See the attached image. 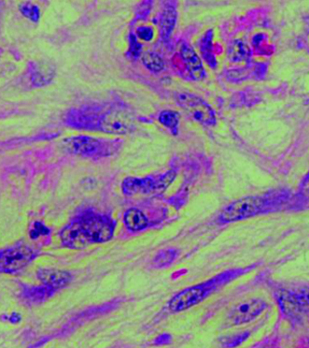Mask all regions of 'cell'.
Here are the masks:
<instances>
[{"label":"cell","instance_id":"cell-1","mask_svg":"<svg viewBox=\"0 0 309 348\" xmlns=\"http://www.w3.org/2000/svg\"><path fill=\"white\" fill-rule=\"evenodd\" d=\"M114 230L115 223L110 217L86 211L61 230V243L70 249H83L111 241Z\"/></svg>","mask_w":309,"mask_h":348},{"label":"cell","instance_id":"cell-2","mask_svg":"<svg viewBox=\"0 0 309 348\" xmlns=\"http://www.w3.org/2000/svg\"><path fill=\"white\" fill-rule=\"evenodd\" d=\"M272 200L273 198L270 196H253L235 200L222 212L219 219L224 223H231L255 217L272 207Z\"/></svg>","mask_w":309,"mask_h":348},{"label":"cell","instance_id":"cell-3","mask_svg":"<svg viewBox=\"0 0 309 348\" xmlns=\"http://www.w3.org/2000/svg\"><path fill=\"white\" fill-rule=\"evenodd\" d=\"M96 129L112 135H126L135 130L136 120L129 110L112 107L102 113L96 123Z\"/></svg>","mask_w":309,"mask_h":348},{"label":"cell","instance_id":"cell-4","mask_svg":"<svg viewBox=\"0 0 309 348\" xmlns=\"http://www.w3.org/2000/svg\"><path fill=\"white\" fill-rule=\"evenodd\" d=\"M176 102L198 123L207 127L216 124L214 110L202 97L192 93H179Z\"/></svg>","mask_w":309,"mask_h":348},{"label":"cell","instance_id":"cell-5","mask_svg":"<svg viewBox=\"0 0 309 348\" xmlns=\"http://www.w3.org/2000/svg\"><path fill=\"white\" fill-rule=\"evenodd\" d=\"M176 178V173L169 171L162 176L152 178H135L127 177L122 182V191L125 195L133 196L136 194H150L162 193L164 191Z\"/></svg>","mask_w":309,"mask_h":348},{"label":"cell","instance_id":"cell-6","mask_svg":"<svg viewBox=\"0 0 309 348\" xmlns=\"http://www.w3.org/2000/svg\"><path fill=\"white\" fill-rule=\"evenodd\" d=\"M36 258V252L27 245H14L0 251V273H14L24 269Z\"/></svg>","mask_w":309,"mask_h":348},{"label":"cell","instance_id":"cell-7","mask_svg":"<svg viewBox=\"0 0 309 348\" xmlns=\"http://www.w3.org/2000/svg\"><path fill=\"white\" fill-rule=\"evenodd\" d=\"M71 151L82 157H103L110 156L112 149L116 145H112L113 141L89 137L85 135L75 136L66 140Z\"/></svg>","mask_w":309,"mask_h":348},{"label":"cell","instance_id":"cell-8","mask_svg":"<svg viewBox=\"0 0 309 348\" xmlns=\"http://www.w3.org/2000/svg\"><path fill=\"white\" fill-rule=\"evenodd\" d=\"M267 304L260 300H249L235 305L228 314L227 322L230 325H241L255 319L267 308Z\"/></svg>","mask_w":309,"mask_h":348},{"label":"cell","instance_id":"cell-9","mask_svg":"<svg viewBox=\"0 0 309 348\" xmlns=\"http://www.w3.org/2000/svg\"><path fill=\"white\" fill-rule=\"evenodd\" d=\"M206 288L204 285L189 287L173 297L168 307L173 313H180L200 304L206 297Z\"/></svg>","mask_w":309,"mask_h":348},{"label":"cell","instance_id":"cell-10","mask_svg":"<svg viewBox=\"0 0 309 348\" xmlns=\"http://www.w3.org/2000/svg\"><path fill=\"white\" fill-rule=\"evenodd\" d=\"M38 278L42 283L43 286L56 291L67 287L71 282L72 276L66 270L40 269L38 271Z\"/></svg>","mask_w":309,"mask_h":348},{"label":"cell","instance_id":"cell-11","mask_svg":"<svg viewBox=\"0 0 309 348\" xmlns=\"http://www.w3.org/2000/svg\"><path fill=\"white\" fill-rule=\"evenodd\" d=\"M180 54L182 61L185 63L192 78L201 80L206 75L204 67L200 57L195 51L186 44H182L180 47Z\"/></svg>","mask_w":309,"mask_h":348},{"label":"cell","instance_id":"cell-12","mask_svg":"<svg viewBox=\"0 0 309 348\" xmlns=\"http://www.w3.org/2000/svg\"><path fill=\"white\" fill-rule=\"evenodd\" d=\"M124 225L131 231H140L148 226V219L145 215L137 208L127 210L124 214Z\"/></svg>","mask_w":309,"mask_h":348},{"label":"cell","instance_id":"cell-13","mask_svg":"<svg viewBox=\"0 0 309 348\" xmlns=\"http://www.w3.org/2000/svg\"><path fill=\"white\" fill-rule=\"evenodd\" d=\"M54 69L51 65L48 64H40L36 65L34 70L31 73V81L34 86L43 87L48 85L54 76Z\"/></svg>","mask_w":309,"mask_h":348},{"label":"cell","instance_id":"cell-14","mask_svg":"<svg viewBox=\"0 0 309 348\" xmlns=\"http://www.w3.org/2000/svg\"><path fill=\"white\" fill-rule=\"evenodd\" d=\"M177 19V11L174 6H168L163 10L161 19V30L162 36L164 39L169 38L176 24Z\"/></svg>","mask_w":309,"mask_h":348},{"label":"cell","instance_id":"cell-15","mask_svg":"<svg viewBox=\"0 0 309 348\" xmlns=\"http://www.w3.org/2000/svg\"><path fill=\"white\" fill-rule=\"evenodd\" d=\"M53 291L51 288L45 287H27L24 291V296L27 301L32 303H40L44 300L52 296Z\"/></svg>","mask_w":309,"mask_h":348},{"label":"cell","instance_id":"cell-16","mask_svg":"<svg viewBox=\"0 0 309 348\" xmlns=\"http://www.w3.org/2000/svg\"><path fill=\"white\" fill-rule=\"evenodd\" d=\"M212 38H213L212 30H208L201 41L200 48H201V52H202V55L205 58V60L208 63V65L211 68L214 69L217 67V61H216V58L213 55Z\"/></svg>","mask_w":309,"mask_h":348},{"label":"cell","instance_id":"cell-17","mask_svg":"<svg viewBox=\"0 0 309 348\" xmlns=\"http://www.w3.org/2000/svg\"><path fill=\"white\" fill-rule=\"evenodd\" d=\"M228 57L233 62L246 60L249 57V49L243 42L236 40L230 44L228 50Z\"/></svg>","mask_w":309,"mask_h":348},{"label":"cell","instance_id":"cell-18","mask_svg":"<svg viewBox=\"0 0 309 348\" xmlns=\"http://www.w3.org/2000/svg\"><path fill=\"white\" fill-rule=\"evenodd\" d=\"M159 122L166 129L171 131L174 135L178 134V128L180 124V114L171 110H164L159 114Z\"/></svg>","mask_w":309,"mask_h":348},{"label":"cell","instance_id":"cell-19","mask_svg":"<svg viewBox=\"0 0 309 348\" xmlns=\"http://www.w3.org/2000/svg\"><path fill=\"white\" fill-rule=\"evenodd\" d=\"M142 62L148 70L156 73L162 71L164 68L163 58L155 52H146L142 57Z\"/></svg>","mask_w":309,"mask_h":348},{"label":"cell","instance_id":"cell-20","mask_svg":"<svg viewBox=\"0 0 309 348\" xmlns=\"http://www.w3.org/2000/svg\"><path fill=\"white\" fill-rule=\"evenodd\" d=\"M176 258V252L174 250H165L163 252L159 253L155 257L154 264L157 268H163L171 264Z\"/></svg>","mask_w":309,"mask_h":348},{"label":"cell","instance_id":"cell-21","mask_svg":"<svg viewBox=\"0 0 309 348\" xmlns=\"http://www.w3.org/2000/svg\"><path fill=\"white\" fill-rule=\"evenodd\" d=\"M249 336V332H242L239 334H233L227 337H224L222 339V344L225 348H233L240 346L242 343H244L246 340L248 339Z\"/></svg>","mask_w":309,"mask_h":348},{"label":"cell","instance_id":"cell-22","mask_svg":"<svg viewBox=\"0 0 309 348\" xmlns=\"http://www.w3.org/2000/svg\"><path fill=\"white\" fill-rule=\"evenodd\" d=\"M21 12L26 16V17L30 19L33 22H38L39 16H40V12L39 9L37 5H32L30 3H26V4H22L20 6Z\"/></svg>","mask_w":309,"mask_h":348},{"label":"cell","instance_id":"cell-23","mask_svg":"<svg viewBox=\"0 0 309 348\" xmlns=\"http://www.w3.org/2000/svg\"><path fill=\"white\" fill-rule=\"evenodd\" d=\"M136 33L140 40L145 42H151L154 37V30L152 26H139Z\"/></svg>","mask_w":309,"mask_h":348},{"label":"cell","instance_id":"cell-24","mask_svg":"<svg viewBox=\"0 0 309 348\" xmlns=\"http://www.w3.org/2000/svg\"><path fill=\"white\" fill-rule=\"evenodd\" d=\"M50 233V229L42 224L41 222H36L34 227L30 231V237L35 240L38 239L39 236L48 235Z\"/></svg>","mask_w":309,"mask_h":348},{"label":"cell","instance_id":"cell-25","mask_svg":"<svg viewBox=\"0 0 309 348\" xmlns=\"http://www.w3.org/2000/svg\"><path fill=\"white\" fill-rule=\"evenodd\" d=\"M292 301L294 304H298L300 306L309 305V288L304 289L297 295H293L292 297Z\"/></svg>","mask_w":309,"mask_h":348},{"label":"cell","instance_id":"cell-26","mask_svg":"<svg viewBox=\"0 0 309 348\" xmlns=\"http://www.w3.org/2000/svg\"><path fill=\"white\" fill-rule=\"evenodd\" d=\"M300 196L304 200H309V174L306 176L304 182L301 184Z\"/></svg>","mask_w":309,"mask_h":348},{"label":"cell","instance_id":"cell-27","mask_svg":"<svg viewBox=\"0 0 309 348\" xmlns=\"http://www.w3.org/2000/svg\"><path fill=\"white\" fill-rule=\"evenodd\" d=\"M9 322L14 323V324L19 323L21 321V316H20L18 313H13L9 316Z\"/></svg>","mask_w":309,"mask_h":348}]
</instances>
